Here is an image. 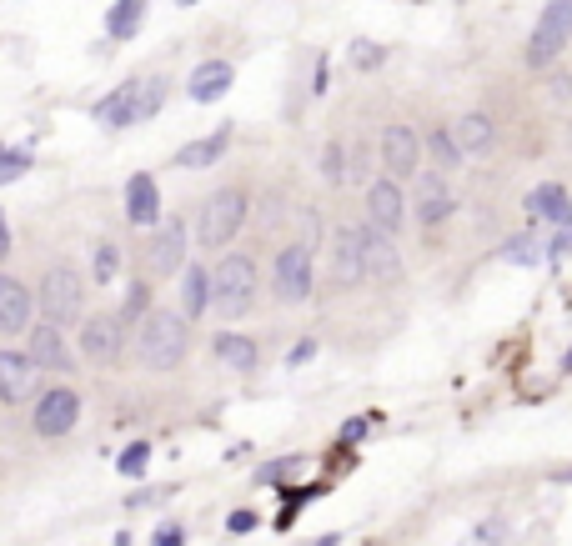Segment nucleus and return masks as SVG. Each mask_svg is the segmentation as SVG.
Returning a JSON list of instances; mask_svg holds the SVG:
<instances>
[{"instance_id": "obj_1", "label": "nucleus", "mask_w": 572, "mask_h": 546, "mask_svg": "<svg viewBox=\"0 0 572 546\" xmlns=\"http://www.w3.org/2000/svg\"><path fill=\"white\" fill-rule=\"evenodd\" d=\"M186 346H191V331H186V316L176 311H146L141 326H136V356L151 366V371H176L186 361Z\"/></svg>"}, {"instance_id": "obj_16", "label": "nucleus", "mask_w": 572, "mask_h": 546, "mask_svg": "<svg viewBox=\"0 0 572 546\" xmlns=\"http://www.w3.org/2000/svg\"><path fill=\"white\" fill-rule=\"evenodd\" d=\"M26 356H31L41 371H71V366H76V356H71L61 326H51V321H41V326L31 331V351H26Z\"/></svg>"}, {"instance_id": "obj_6", "label": "nucleus", "mask_w": 572, "mask_h": 546, "mask_svg": "<svg viewBox=\"0 0 572 546\" xmlns=\"http://www.w3.org/2000/svg\"><path fill=\"white\" fill-rule=\"evenodd\" d=\"M567 41H572V0H547L532 36H527V61L532 66H552Z\"/></svg>"}, {"instance_id": "obj_2", "label": "nucleus", "mask_w": 572, "mask_h": 546, "mask_svg": "<svg viewBox=\"0 0 572 546\" xmlns=\"http://www.w3.org/2000/svg\"><path fill=\"white\" fill-rule=\"evenodd\" d=\"M166 76H136V81H121L116 86V96H106L101 106H96V121L101 126H141V121H151L161 106H166Z\"/></svg>"}, {"instance_id": "obj_9", "label": "nucleus", "mask_w": 572, "mask_h": 546, "mask_svg": "<svg viewBox=\"0 0 572 546\" xmlns=\"http://www.w3.org/2000/svg\"><path fill=\"white\" fill-rule=\"evenodd\" d=\"M367 226H377V231H387V236H397L402 231V221H407V196H402V181H392V176H382V181H372L367 186Z\"/></svg>"}, {"instance_id": "obj_43", "label": "nucleus", "mask_w": 572, "mask_h": 546, "mask_svg": "<svg viewBox=\"0 0 572 546\" xmlns=\"http://www.w3.org/2000/svg\"><path fill=\"white\" fill-rule=\"evenodd\" d=\"M181 6H196V0H181Z\"/></svg>"}, {"instance_id": "obj_30", "label": "nucleus", "mask_w": 572, "mask_h": 546, "mask_svg": "<svg viewBox=\"0 0 572 546\" xmlns=\"http://www.w3.org/2000/svg\"><path fill=\"white\" fill-rule=\"evenodd\" d=\"M322 176H327L332 186H342V181H347V151H342L337 141L322 151Z\"/></svg>"}, {"instance_id": "obj_4", "label": "nucleus", "mask_w": 572, "mask_h": 546, "mask_svg": "<svg viewBox=\"0 0 572 546\" xmlns=\"http://www.w3.org/2000/svg\"><path fill=\"white\" fill-rule=\"evenodd\" d=\"M256 306V261L246 251L221 256V266L211 271V311H221L226 321H241Z\"/></svg>"}, {"instance_id": "obj_19", "label": "nucleus", "mask_w": 572, "mask_h": 546, "mask_svg": "<svg viewBox=\"0 0 572 546\" xmlns=\"http://www.w3.org/2000/svg\"><path fill=\"white\" fill-rule=\"evenodd\" d=\"M362 251H367V276H377V281H397L402 276V261H397V246H392L387 231L362 226Z\"/></svg>"}, {"instance_id": "obj_35", "label": "nucleus", "mask_w": 572, "mask_h": 546, "mask_svg": "<svg viewBox=\"0 0 572 546\" xmlns=\"http://www.w3.org/2000/svg\"><path fill=\"white\" fill-rule=\"evenodd\" d=\"M151 546H186V531H181V526H161V531L151 536Z\"/></svg>"}, {"instance_id": "obj_18", "label": "nucleus", "mask_w": 572, "mask_h": 546, "mask_svg": "<svg viewBox=\"0 0 572 546\" xmlns=\"http://www.w3.org/2000/svg\"><path fill=\"white\" fill-rule=\"evenodd\" d=\"M31 301H36V296H31L16 276L0 271V331H6V336L26 331V326H31Z\"/></svg>"}, {"instance_id": "obj_13", "label": "nucleus", "mask_w": 572, "mask_h": 546, "mask_svg": "<svg viewBox=\"0 0 572 546\" xmlns=\"http://www.w3.org/2000/svg\"><path fill=\"white\" fill-rule=\"evenodd\" d=\"M151 271L156 276H171V271H181L186 266V226L176 221V216H166L161 226H156V236H151Z\"/></svg>"}, {"instance_id": "obj_41", "label": "nucleus", "mask_w": 572, "mask_h": 546, "mask_svg": "<svg viewBox=\"0 0 572 546\" xmlns=\"http://www.w3.org/2000/svg\"><path fill=\"white\" fill-rule=\"evenodd\" d=\"M312 351H317V341H302V346H297V351H292V366H297V361H307V356H312Z\"/></svg>"}, {"instance_id": "obj_17", "label": "nucleus", "mask_w": 572, "mask_h": 546, "mask_svg": "<svg viewBox=\"0 0 572 546\" xmlns=\"http://www.w3.org/2000/svg\"><path fill=\"white\" fill-rule=\"evenodd\" d=\"M457 211V201H452V191H447V176H417V221L422 226H442L447 216Z\"/></svg>"}, {"instance_id": "obj_37", "label": "nucleus", "mask_w": 572, "mask_h": 546, "mask_svg": "<svg viewBox=\"0 0 572 546\" xmlns=\"http://www.w3.org/2000/svg\"><path fill=\"white\" fill-rule=\"evenodd\" d=\"M547 256H572V221H567V226L557 231V241L547 246Z\"/></svg>"}, {"instance_id": "obj_33", "label": "nucleus", "mask_w": 572, "mask_h": 546, "mask_svg": "<svg viewBox=\"0 0 572 546\" xmlns=\"http://www.w3.org/2000/svg\"><path fill=\"white\" fill-rule=\"evenodd\" d=\"M26 166H31V156H26V151H0V181L26 176Z\"/></svg>"}, {"instance_id": "obj_8", "label": "nucleus", "mask_w": 572, "mask_h": 546, "mask_svg": "<svg viewBox=\"0 0 572 546\" xmlns=\"http://www.w3.org/2000/svg\"><path fill=\"white\" fill-rule=\"evenodd\" d=\"M76 421H81V396L71 386H56V391L36 396V416H31L36 436H66Z\"/></svg>"}, {"instance_id": "obj_36", "label": "nucleus", "mask_w": 572, "mask_h": 546, "mask_svg": "<svg viewBox=\"0 0 572 546\" xmlns=\"http://www.w3.org/2000/svg\"><path fill=\"white\" fill-rule=\"evenodd\" d=\"M251 526H256V511H231V516H226V531H231V536H236V531H251Z\"/></svg>"}, {"instance_id": "obj_38", "label": "nucleus", "mask_w": 572, "mask_h": 546, "mask_svg": "<svg viewBox=\"0 0 572 546\" xmlns=\"http://www.w3.org/2000/svg\"><path fill=\"white\" fill-rule=\"evenodd\" d=\"M367 426H372V421H347V426H342V441H357V436H367Z\"/></svg>"}, {"instance_id": "obj_14", "label": "nucleus", "mask_w": 572, "mask_h": 546, "mask_svg": "<svg viewBox=\"0 0 572 546\" xmlns=\"http://www.w3.org/2000/svg\"><path fill=\"white\" fill-rule=\"evenodd\" d=\"M36 371H41V366H36L26 351H0V401H11V406L31 401Z\"/></svg>"}, {"instance_id": "obj_24", "label": "nucleus", "mask_w": 572, "mask_h": 546, "mask_svg": "<svg viewBox=\"0 0 572 546\" xmlns=\"http://www.w3.org/2000/svg\"><path fill=\"white\" fill-rule=\"evenodd\" d=\"M527 216H537V221H547V226H567V221H572L567 191H562V186H537V191H527Z\"/></svg>"}, {"instance_id": "obj_15", "label": "nucleus", "mask_w": 572, "mask_h": 546, "mask_svg": "<svg viewBox=\"0 0 572 546\" xmlns=\"http://www.w3.org/2000/svg\"><path fill=\"white\" fill-rule=\"evenodd\" d=\"M126 221L131 226H146V231L161 226V191H156V181L146 171H136L126 181Z\"/></svg>"}, {"instance_id": "obj_31", "label": "nucleus", "mask_w": 572, "mask_h": 546, "mask_svg": "<svg viewBox=\"0 0 572 546\" xmlns=\"http://www.w3.org/2000/svg\"><path fill=\"white\" fill-rule=\"evenodd\" d=\"M382 46L377 41H352V66H362V71H372V66H382Z\"/></svg>"}, {"instance_id": "obj_20", "label": "nucleus", "mask_w": 572, "mask_h": 546, "mask_svg": "<svg viewBox=\"0 0 572 546\" xmlns=\"http://www.w3.org/2000/svg\"><path fill=\"white\" fill-rule=\"evenodd\" d=\"M231 81H236V66H231V61H201V66L191 71V86H186V91H191V101L206 106V101H221V96L231 91Z\"/></svg>"}, {"instance_id": "obj_29", "label": "nucleus", "mask_w": 572, "mask_h": 546, "mask_svg": "<svg viewBox=\"0 0 572 546\" xmlns=\"http://www.w3.org/2000/svg\"><path fill=\"white\" fill-rule=\"evenodd\" d=\"M146 461H151V446H146V441H131V446L121 451L116 471H121V476H141V471H146Z\"/></svg>"}, {"instance_id": "obj_23", "label": "nucleus", "mask_w": 572, "mask_h": 546, "mask_svg": "<svg viewBox=\"0 0 572 546\" xmlns=\"http://www.w3.org/2000/svg\"><path fill=\"white\" fill-rule=\"evenodd\" d=\"M226 146H231V126H216L211 136H201V141L181 146V151H176V166H186V171L211 166V161H221V156H226Z\"/></svg>"}, {"instance_id": "obj_11", "label": "nucleus", "mask_w": 572, "mask_h": 546, "mask_svg": "<svg viewBox=\"0 0 572 546\" xmlns=\"http://www.w3.org/2000/svg\"><path fill=\"white\" fill-rule=\"evenodd\" d=\"M367 281V251H362V226H342L332 236V286H357Z\"/></svg>"}, {"instance_id": "obj_32", "label": "nucleus", "mask_w": 572, "mask_h": 546, "mask_svg": "<svg viewBox=\"0 0 572 546\" xmlns=\"http://www.w3.org/2000/svg\"><path fill=\"white\" fill-rule=\"evenodd\" d=\"M121 271V251L106 241V246H96V281H111Z\"/></svg>"}, {"instance_id": "obj_25", "label": "nucleus", "mask_w": 572, "mask_h": 546, "mask_svg": "<svg viewBox=\"0 0 572 546\" xmlns=\"http://www.w3.org/2000/svg\"><path fill=\"white\" fill-rule=\"evenodd\" d=\"M216 356H221L231 371H241V376H246V371H256V341H251V336L221 331V336H216Z\"/></svg>"}, {"instance_id": "obj_21", "label": "nucleus", "mask_w": 572, "mask_h": 546, "mask_svg": "<svg viewBox=\"0 0 572 546\" xmlns=\"http://www.w3.org/2000/svg\"><path fill=\"white\" fill-rule=\"evenodd\" d=\"M206 311H211V271L191 261V266L181 271V316H186V321H201Z\"/></svg>"}, {"instance_id": "obj_40", "label": "nucleus", "mask_w": 572, "mask_h": 546, "mask_svg": "<svg viewBox=\"0 0 572 546\" xmlns=\"http://www.w3.org/2000/svg\"><path fill=\"white\" fill-rule=\"evenodd\" d=\"M477 536H482V541H487V546H492V541H502V521H487V526H482V531H477Z\"/></svg>"}, {"instance_id": "obj_12", "label": "nucleus", "mask_w": 572, "mask_h": 546, "mask_svg": "<svg viewBox=\"0 0 572 546\" xmlns=\"http://www.w3.org/2000/svg\"><path fill=\"white\" fill-rule=\"evenodd\" d=\"M81 351H86L96 366L121 361V351H126V321H121V316H91L86 331H81Z\"/></svg>"}, {"instance_id": "obj_7", "label": "nucleus", "mask_w": 572, "mask_h": 546, "mask_svg": "<svg viewBox=\"0 0 572 546\" xmlns=\"http://www.w3.org/2000/svg\"><path fill=\"white\" fill-rule=\"evenodd\" d=\"M271 286H276V296H281L286 306H302V301L312 296V246H307V241L286 246V251L276 256Z\"/></svg>"}, {"instance_id": "obj_42", "label": "nucleus", "mask_w": 572, "mask_h": 546, "mask_svg": "<svg viewBox=\"0 0 572 546\" xmlns=\"http://www.w3.org/2000/svg\"><path fill=\"white\" fill-rule=\"evenodd\" d=\"M562 366H567V371H572V351H567V356H562Z\"/></svg>"}, {"instance_id": "obj_34", "label": "nucleus", "mask_w": 572, "mask_h": 546, "mask_svg": "<svg viewBox=\"0 0 572 546\" xmlns=\"http://www.w3.org/2000/svg\"><path fill=\"white\" fill-rule=\"evenodd\" d=\"M146 301H151V286H146V281H136V286H131V296H126V311H121V321H131V316H146V311H151Z\"/></svg>"}, {"instance_id": "obj_39", "label": "nucleus", "mask_w": 572, "mask_h": 546, "mask_svg": "<svg viewBox=\"0 0 572 546\" xmlns=\"http://www.w3.org/2000/svg\"><path fill=\"white\" fill-rule=\"evenodd\" d=\"M11 256V226H6V211H0V261Z\"/></svg>"}, {"instance_id": "obj_28", "label": "nucleus", "mask_w": 572, "mask_h": 546, "mask_svg": "<svg viewBox=\"0 0 572 546\" xmlns=\"http://www.w3.org/2000/svg\"><path fill=\"white\" fill-rule=\"evenodd\" d=\"M427 151H432V161H437L442 171H452V166L462 161V146H457L452 131H432V136H427Z\"/></svg>"}, {"instance_id": "obj_27", "label": "nucleus", "mask_w": 572, "mask_h": 546, "mask_svg": "<svg viewBox=\"0 0 572 546\" xmlns=\"http://www.w3.org/2000/svg\"><path fill=\"white\" fill-rule=\"evenodd\" d=\"M502 256H507L512 266H537V261L547 256V246H542L537 236H512V241L502 246Z\"/></svg>"}, {"instance_id": "obj_3", "label": "nucleus", "mask_w": 572, "mask_h": 546, "mask_svg": "<svg viewBox=\"0 0 572 546\" xmlns=\"http://www.w3.org/2000/svg\"><path fill=\"white\" fill-rule=\"evenodd\" d=\"M246 211H251V196L241 186H221L201 201L196 211V241L206 251H221L226 241H236V231L246 226Z\"/></svg>"}, {"instance_id": "obj_5", "label": "nucleus", "mask_w": 572, "mask_h": 546, "mask_svg": "<svg viewBox=\"0 0 572 546\" xmlns=\"http://www.w3.org/2000/svg\"><path fill=\"white\" fill-rule=\"evenodd\" d=\"M36 306L46 311V321H51V326L76 321V316H81V306H86V286H81V276H76L71 266H51V271L41 276Z\"/></svg>"}, {"instance_id": "obj_26", "label": "nucleus", "mask_w": 572, "mask_h": 546, "mask_svg": "<svg viewBox=\"0 0 572 546\" xmlns=\"http://www.w3.org/2000/svg\"><path fill=\"white\" fill-rule=\"evenodd\" d=\"M141 16H146V6H141V0H116V11H111L106 31H111L116 41H131V36L141 31Z\"/></svg>"}, {"instance_id": "obj_10", "label": "nucleus", "mask_w": 572, "mask_h": 546, "mask_svg": "<svg viewBox=\"0 0 572 546\" xmlns=\"http://www.w3.org/2000/svg\"><path fill=\"white\" fill-rule=\"evenodd\" d=\"M417 161H422V136L412 126H387L382 131V166L392 181H407L417 176Z\"/></svg>"}, {"instance_id": "obj_22", "label": "nucleus", "mask_w": 572, "mask_h": 546, "mask_svg": "<svg viewBox=\"0 0 572 546\" xmlns=\"http://www.w3.org/2000/svg\"><path fill=\"white\" fill-rule=\"evenodd\" d=\"M452 136H457L462 156H487V151H492V141H497V126H492V116H482V111H467V116L452 126Z\"/></svg>"}]
</instances>
